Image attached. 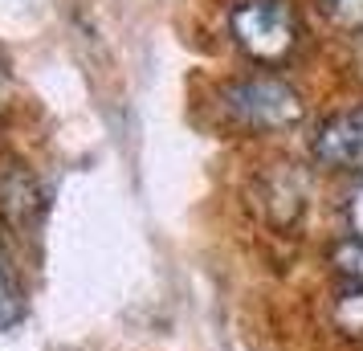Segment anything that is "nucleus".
Wrapping results in <instances>:
<instances>
[{"label": "nucleus", "mask_w": 363, "mask_h": 351, "mask_svg": "<svg viewBox=\"0 0 363 351\" xmlns=\"http://www.w3.org/2000/svg\"><path fill=\"white\" fill-rule=\"evenodd\" d=\"M359 37V45H355V66H359V74H363V33H355Z\"/></svg>", "instance_id": "11"}, {"label": "nucleus", "mask_w": 363, "mask_h": 351, "mask_svg": "<svg viewBox=\"0 0 363 351\" xmlns=\"http://www.w3.org/2000/svg\"><path fill=\"white\" fill-rule=\"evenodd\" d=\"M330 262H335V269L343 274L347 282L363 286V241H359V237H347V241H339V245L330 250Z\"/></svg>", "instance_id": "8"}, {"label": "nucleus", "mask_w": 363, "mask_h": 351, "mask_svg": "<svg viewBox=\"0 0 363 351\" xmlns=\"http://www.w3.org/2000/svg\"><path fill=\"white\" fill-rule=\"evenodd\" d=\"M233 41L262 66H281L298 50V13L290 0H237L229 9Z\"/></svg>", "instance_id": "2"}, {"label": "nucleus", "mask_w": 363, "mask_h": 351, "mask_svg": "<svg viewBox=\"0 0 363 351\" xmlns=\"http://www.w3.org/2000/svg\"><path fill=\"white\" fill-rule=\"evenodd\" d=\"M257 204L274 229H290L311 204V176L298 164H269L257 176Z\"/></svg>", "instance_id": "4"}, {"label": "nucleus", "mask_w": 363, "mask_h": 351, "mask_svg": "<svg viewBox=\"0 0 363 351\" xmlns=\"http://www.w3.org/2000/svg\"><path fill=\"white\" fill-rule=\"evenodd\" d=\"M347 225H351V237L363 241V184L347 196Z\"/></svg>", "instance_id": "10"}, {"label": "nucleus", "mask_w": 363, "mask_h": 351, "mask_svg": "<svg viewBox=\"0 0 363 351\" xmlns=\"http://www.w3.org/2000/svg\"><path fill=\"white\" fill-rule=\"evenodd\" d=\"M0 208H4V217L13 221V225H29V217H33L37 208H41V196H37L33 180L25 176V172H17V176H9L4 184H0Z\"/></svg>", "instance_id": "5"}, {"label": "nucleus", "mask_w": 363, "mask_h": 351, "mask_svg": "<svg viewBox=\"0 0 363 351\" xmlns=\"http://www.w3.org/2000/svg\"><path fill=\"white\" fill-rule=\"evenodd\" d=\"M330 327L343 339H359L363 343V286L347 282V290L335 294V302H330Z\"/></svg>", "instance_id": "6"}, {"label": "nucleus", "mask_w": 363, "mask_h": 351, "mask_svg": "<svg viewBox=\"0 0 363 351\" xmlns=\"http://www.w3.org/2000/svg\"><path fill=\"white\" fill-rule=\"evenodd\" d=\"M318 13L343 29L363 33V0H318Z\"/></svg>", "instance_id": "9"}, {"label": "nucleus", "mask_w": 363, "mask_h": 351, "mask_svg": "<svg viewBox=\"0 0 363 351\" xmlns=\"http://www.w3.org/2000/svg\"><path fill=\"white\" fill-rule=\"evenodd\" d=\"M0 94H4V66H0Z\"/></svg>", "instance_id": "12"}, {"label": "nucleus", "mask_w": 363, "mask_h": 351, "mask_svg": "<svg viewBox=\"0 0 363 351\" xmlns=\"http://www.w3.org/2000/svg\"><path fill=\"white\" fill-rule=\"evenodd\" d=\"M311 151L330 172L363 176V106H347L323 118L311 139Z\"/></svg>", "instance_id": "3"}, {"label": "nucleus", "mask_w": 363, "mask_h": 351, "mask_svg": "<svg viewBox=\"0 0 363 351\" xmlns=\"http://www.w3.org/2000/svg\"><path fill=\"white\" fill-rule=\"evenodd\" d=\"M25 318V290L17 282V269L9 266V257L0 250V331L17 327Z\"/></svg>", "instance_id": "7"}, {"label": "nucleus", "mask_w": 363, "mask_h": 351, "mask_svg": "<svg viewBox=\"0 0 363 351\" xmlns=\"http://www.w3.org/2000/svg\"><path fill=\"white\" fill-rule=\"evenodd\" d=\"M216 106L225 123H233L237 131L249 135H269V131H286L302 123V94L286 78L274 74H249V78H233L220 86Z\"/></svg>", "instance_id": "1"}]
</instances>
